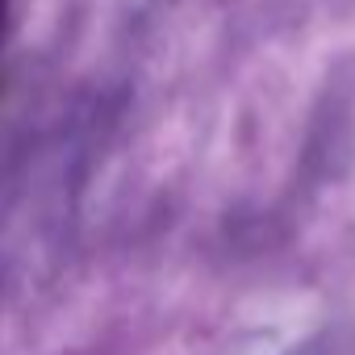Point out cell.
Masks as SVG:
<instances>
[{"instance_id":"1","label":"cell","mask_w":355,"mask_h":355,"mask_svg":"<svg viewBox=\"0 0 355 355\" xmlns=\"http://www.w3.org/2000/svg\"><path fill=\"white\" fill-rule=\"evenodd\" d=\"M5 9H9V0H0V26H5Z\"/></svg>"}]
</instances>
